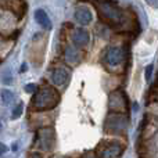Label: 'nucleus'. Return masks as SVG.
I'll use <instances>...</instances> for the list:
<instances>
[{
	"mask_svg": "<svg viewBox=\"0 0 158 158\" xmlns=\"http://www.w3.org/2000/svg\"><path fill=\"white\" fill-rule=\"evenodd\" d=\"M94 6L98 11V15L106 24L112 28H118L123 24V11L111 0H94Z\"/></svg>",
	"mask_w": 158,
	"mask_h": 158,
	"instance_id": "obj_1",
	"label": "nucleus"
},
{
	"mask_svg": "<svg viewBox=\"0 0 158 158\" xmlns=\"http://www.w3.org/2000/svg\"><path fill=\"white\" fill-rule=\"evenodd\" d=\"M60 103V93L52 86L40 87L35 92L32 98V110L35 111H49Z\"/></svg>",
	"mask_w": 158,
	"mask_h": 158,
	"instance_id": "obj_2",
	"label": "nucleus"
},
{
	"mask_svg": "<svg viewBox=\"0 0 158 158\" xmlns=\"http://www.w3.org/2000/svg\"><path fill=\"white\" fill-rule=\"evenodd\" d=\"M126 129H128L126 115L119 114V112H110L106 119V123H104V131L108 135L121 136V135H125Z\"/></svg>",
	"mask_w": 158,
	"mask_h": 158,
	"instance_id": "obj_3",
	"label": "nucleus"
},
{
	"mask_svg": "<svg viewBox=\"0 0 158 158\" xmlns=\"http://www.w3.org/2000/svg\"><path fill=\"white\" fill-rule=\"evenodd\" d=\"M108 110L110 112H119V114H125L129 110L128 97L122 90H114L112 93H110Z\"/></svg>",
	"mask_w": 158,
	"mask_h": 158,
	"instance_id": "obj_4",
	"label": "nucleus"
},
{
	"mask_svg": "<svg viewBox=\"0 0 158 158\" xmlns=\"http://www.w3.org/2000/svg\"><path fill=\"white\" fill-rule=\"evenodd\" d=\"M123 146L118 142H103L96 150L97 158H119L122 156Z\"/></svg>",
	"mask_w": 158,
	"mask_h": 158,
	"instance_id": "obj_5",
	"label": "nucleus"
},
{
	"mask_svg": "<svg viewBox=\"0 0 158 158\" xmlns=\"http://www.w3.org/2000/svg\"><path fill=\"white\" fill-rule=\"evenodd\" d=\"M38 146L43 151H52L56 144V133L52 128H43L36 135Z\"/></svg>",
	"mask_w": 158,
	"mask_h": 158,
	"instance_id": "obj_6",
	"label": "nucleus"
},
{
	"mask_svg": "<svg viewBox=\"0 0 158 158\" xmlns=\"http://www.w3.org/2000/svg\"><path fill=\"white\" fill-rule=\"evenodd\" d=\"M123 58H125V53H123L122 47H110L106 53V57H104V61L108 67H118L122 64Z\"/></svg>",
	"mask_w": 158,
	"mask_h": 158,
	"instance_id": "obj_7",
	"label": "nucleus"
},
{
	"mask_svg": "<svg viewBox=\"0 0 158 158\" xmlns=\"http://www.w3.org/2000/svg\"><path fill=\"white\" fill-rule=\"evenodd\" d=\"M69 78H71V71L67 67H57L56 69H53L52 72V81L56 86L64 87L68 83Z\"/></svg>",
	"mask_w": 158,
	"mask_h": 158,
	"instance_id": "obj_8",
	"label": "nucleus"
},
{
	"mask_svg": "<svg viewBox=\"0 0 158 158\" xmlns=\"http://www.w3.org/2000/svg\"><path fill=\"white\" fill-rule=\"evenodd\" d=\"M2 6L4 10L15 14L18 18H21L27 11V4L24 3V0H3Z\"/></svg>",
	"mask_w": 158,
	"mask_h": 158,
	"instance_id": "obj_9",
	"label": "nucleus"
},
{
	"mask_svg": "<svg viewBox=\"0 0 158 158\" xmlns=\"http://www.w3.org/2000/svg\"><path fill=\"white\" fill-rule=\"evenodd\" d=\"M90 40V35L86 29L83 28H78L72 32V42H74L75 47H83L89 43Z\"/></svg>",
	"mask_w": 158,
	"mask_h": 158,
	"instance_id": "obj_10",
	"label": "nucleus"
},
{
	"mask_svg": "<svg viewBox=\"0 0 158 158\" xmlns=\"http://www.w3.org/2000/svg\"><path fill=\"white\" fill-rule=\"evenodd\" d=\"M75 19L78 24L81 25H89L93 19V14L90 11V8H87L86 6H81L75 10Z\"/></svg>",
	"mask_w": 158,
	"mask_h": 158,
	"instance_id": "obj_11",
	"label": "nucleus"
},
{
	"mask_svg": "<svg viewBox=\"0 0 158 158\" xmlns=\"http://www.w3.org/2000/svg\"><path fill=\"white\" fill-rule=\"evenodd\" d=\"M64 58H65V63L71 64V65H77V64L81 63L82 56H81V52L78 50V47L67 46L65 52H64Z\"/></svg>",
	"mask_w": 158,
	"mask_h": 158,
	"instance_id": "obj_12",
	"label": "nucleus"
},
{
	"mask_svg": "<svg viewBox=\"0 0 158 158\" xmlns=\"http://www.w3.org/2000/svg\"><path fill=\"white\" fill-rule=\"evenodd\" d=\"M35 19L42 28L44 29H52V21H50L49 15L46 14V11L39 8V10L35 11Z\"/></svg>",
	"mask_w": 158,
	"mask_h": 158,
	"instance_id": "obj_13",
	"label": "nucleus"
},
{
	"mask_svg": "<svg viewBox=\"0 0 158 158\" xmlns=\"http://www.w3.org/2000/svg\"><path fill=\"white\" fill-rule=\"evenodd\" d=\"M2 100H3V103L4 104H10L11 101L14 100V94L10 92V90H3L2 92Z\"/></svg>",
	"mask_w": 158,
	"mask_h": 158,
	"instance_id": "obj_14",
	"label": "nucleus"
},
{
	"mask_svg": "<svg viewBox=\"0 0 158 158\" xmlns=\"http://www.w3.org/2000/svg\"><path fill=\"white\" fill-rule=\"evenodd\" d=\"M21 112H22V104L19 103L18 106L14 108V111H13V118H14V119H15V118H18L19 115H21Z\"/></svg>",
	"mask_w": 158,
	"mask_h": 158,
	"instance_id": "obj_15",
	"label": "nucleus"
},
{
	"mask_svg": "<svg viewBox=\"0 0 158 158\" xmlns=\"http://www.w3.org/2000/svg\"><path fill=\"white\" fill-rule=\"evenodd\" d=\"M151 71H153V65H147V68H146V81L147 82H150Z\"/></svg>",
	"mask_w": 158,
	"mask_h": 158,
	"instance_id": "obj_16",
	"label": "nucleus"
},
{
	"mask_svg": "<svg viewBox=\"0 0 158 158\" xmlns=\"http://www.w3.org/2000/svg\"><path fill=\"white\" fill-rule=\"evenodd\" d=\"M146 3H147L148 6H151V7L158 8V0H146Z\"/></svg>",
	"mask_w": 158,
	"mask_h": 158,
	"instance_id": "obj_17",
	"label": "nucleus"
},
{
	"mask_svg": "<svg viewBox=\"0 0 158 158\" xmlns=\"http://www.w3.org/2000/svg\"><path fill=\"white\" fill-rule=\"evenodd\" d=\"M25 92H28V93H32V92H35V85H28L27 87H25Z\"/></svg>",
	"mask_w": 158,
	"mask_h": 158,
	"instance_id": "obj_18",
	"label": "nucleus"
},
{
	"mask_svg": "<svg viewBox=\"0 0 158 158\" xmlns=\"http://www.w3.org/2000/svg\"><path fill=\"white\" fill-rule=\"evenodd\" d=\"M6 151H7V146L3 144V143H0V156H3Z\"/></svg>",
	"mask_w": 158,
	"mask_h": 158,
	"instance_id": "obj_19",
	"label": "nucleus"
},
{
	"mask_svg": "<svg viewBox=\"0 0 158 158\" xmlns=\"http://www.w3.org/2000/svg\"><path fill=\"white\" fill-rule=\"evenodd\" d=\"M83 158H97L96 156H93V154H87V156H85Z\"/></svg>",
	"mask_w": 158,
	"mask_h": 158,
	"instance_id": "obj_20",
	"label": "nucleus"
},
{
	"mask_svg": "<svg viewBox=\"0 0 158 158\" xmlns=\"http://www.w3.org/2000/svg\"><path fill=\"white\" fill-rule=\"evenodd\" d=\"M31 158H42V157H40V154H32Z\"/></svg>",
	"mask_w": 158,
	"mask_h": 158,
	"instance_id": "obj_21",
	"label": "nucleus"
},
{
	"mask_svg": "<svg viewBox=\"0 0 158 158\" xmlns=\"http://www.w3.org/2000/svg\"><path fill=\"white\" fill-rule=\"evenodd\" d=\"M0 129H2V122H0Z\"/></svg>",
	"mask_w": 158,
	"mask_h": 158,
	"instance_id": "obj_22",
	"label": "nucleus"
},
{
	"mask_svg": "<svg viewBox=\"0 0 158 158\" xmlns=\"http://www.w3.org/2000/svg\"><path fill=\"white\" fill-rule=\"evenodd\" d=\"M56 158H61V157H56Z\"/></svg>",
	"mask_w": 158,
	"mask_h": 158,
	"instance_id": "obj_23",
	"label": "nucleus"
}]
</instances>
